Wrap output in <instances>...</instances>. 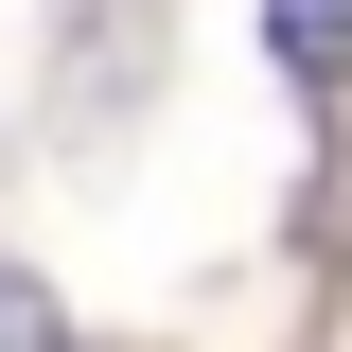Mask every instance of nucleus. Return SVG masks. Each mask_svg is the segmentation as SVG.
Segmentation results:
<instances>
[{"label":"nucleus","mask_w":352,"mask_h":352,"mask_svg":"<svg viewBox=\"0 0 352 352\" xmlns=\"http://www.w3.org/2000/svg\"><path fill=\"white\" fill-rule=\"evenodd\" d=\"M264 53L300 88H352V0H264Z\"/></svg>","instance_id":"obj_1"},{"label":"nucleus","mask_w":352,"mask_h":352,"mask_svg":"<svg viewBox=\"0 0 352 352\" xmlns=\"http://www.w3.org/2000/svg\"><path fill=\"white\" fill-rule=\"evenodd\" d=\"M0 352H71V317H53L36 282H18V264H0Z\"/></svg>","instance_id":"obj_2"}]
</instances>
